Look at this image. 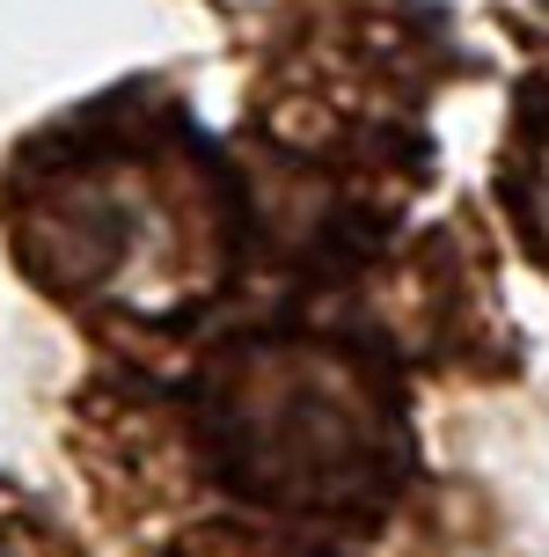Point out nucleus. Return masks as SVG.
Listing matches in <instances>:
<instances>
[{"mask_svg":"<svg viewBox=\"0 0 549 557\" xmlns=\"http://www.w3.org/2000/svg\"><path fill=\"white\" fill-rule=\"evenodd\" d=\"M257 184L169 82H110L15 139L0 169L8 264L103 337H191L242 294Z\"/></svg>","mask_w":549,"mask_h":557,"instance_id":"nucleus-1","label":"nucleus"},{"mask_svg":"<svg viewBox=\"0 0 549 557\" xmlns=\"http://www.w3.org/2000/svg\"><path fill=\"white\" fill-rule=\"evenodd\" d=\"M198 476L286 529H382L417 476L411 382L359 323L278 308L213 337L184 382Z\"/></svg>","mask_w":549,"mask_h":557,"instance_id":"nucleus-2","label":"nucleus"},{"mask_svg":"<svg viewBox=\"0 0 549 557\" xmlns=\"http://www.w3.org/2000/svg\"><path fill=\"white\" fill-rule=\"evenodd\" d=\"M454 52L447 15L425 0H278L249 82L242 169L264 162L272 198L294 191V213L315 191L308 227L359 243L425 184L439 154L425 103L454 82Z\"/></svg>","mask_w":549,"mask_h":557,"instance_id":"nucleus-3","label":"nucleus"},{"mask_svg":"<svg viewBox=\"0 0 549 557\" xmlns=\"http://www.w3.org/2000/svg\"><path fill=\"white\" fill-rule=\"evenodd\" d=\"M491 198L521 257L535 272H549V59H535L513 88V111H506L491 162Z\"/></svg>","mask_w":549,"mask_h":557,"instance_id":"nucleus-4","label":"nucleus"},{"mask_svg":"<svg viewBox=\"0 0 549 557\" xmlns=\"http://www.w3.org/2000/svg\"><path fill=\"white\" fill-rule=\"evenodd\" d=\"M162 557H337L329 543H315L308 529L286 521H249V513H213L169 543Z\"/></svg>","mask_w":549,"mask_h":557,"instance_id":"nucleus-5","label":"nucleus"},{"mask_svg":"<svg viewBox=\"0 0 549 557\" xmlns=\"http://www.w3.org/2000/svg\"><path fill=\"white\" fill-rule=\"evenodd\" d=\"M0 557H88V550L45 499H29L23 484L0 476Z\"/></svg>","mask_w":549,"mask_h":557,"instance_id":"nucleus-6","label":"nucleus"}]
</instances>
